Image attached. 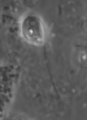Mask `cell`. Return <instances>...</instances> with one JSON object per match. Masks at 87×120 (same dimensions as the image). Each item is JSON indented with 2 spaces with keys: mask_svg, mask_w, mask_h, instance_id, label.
<instances>
[{
  "mask_svg": "<svg viewBox=\"0 0 87 120\" xmlns=\"http://www.w3.org/2000/svg\"><path fill=\"white\" fill-rule=\"evenodd\" d=\"M21 34L31 44L41 45L46 39V28L43 20L37 15L31 14L24 17L20 24Z\"/></svg>",
  "mask_w": 87,
  "mask_h": 120,
  "instance_id": "cell-1",
  "label": "cell"
}]
</instances>
